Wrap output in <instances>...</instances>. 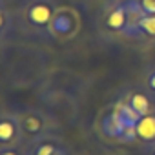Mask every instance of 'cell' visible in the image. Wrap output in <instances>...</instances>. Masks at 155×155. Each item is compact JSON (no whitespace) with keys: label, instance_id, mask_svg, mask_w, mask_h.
<instances>
[{"label":"cell","instance_id":"obj_1","mask_svg":"<svg viewBox=\"0 0 155 155\" xmlns=\"http://www.w3.org/2000/svg\"><path fill=\"white\" fill-rule=\"evenodd\" d=\"M57 9L55 0H26L17 13L20 29L38 38H51L49 26Z\"/></svg>","mask_w":155,"mask_h":155},{"label":"cell","instance_id":"obj_2","mask_svg":"<svg viewBox=\"0 0 155 155\" xmlns=\"http://www.w3.org/2000/svg\"><path fill=\"white\" fill-rule=\"evenodd\" d=\"M18 122H20V130H22V142L31 144L46 135H49L51 130V119L38 108H22L18 113Z\"/></svg>","mask_w":155,"mask_h":155},{"label":"cell","instance_id":"obj_3","mask_svg":"<svg viewBox=\"0 0 155 155\" xmlns=\"http://www.w3.org/2000/svg\"><path fill=\"white\" fill-rule=\"evenodd\" d=\"M79 31H81V15L77 13V9H73V8H58L53 20H51V26H49L51 38L69 40Z\"/></svg>","mask_w":155,"mask_h":155},{"label":"cell","instance_id":"obj_4","mask_svg":"<svg viewBox=\"0 0 155 155\" xmlns=\"http://www.w3.org/2000/svg\"><path fill=\"white\" fill-rule=\"evenodd\" d=\"M101 26L110 35H122L128 28V2L126 0H111L106 4L101 18Z\"/></svg>","mask_w":155,"mask_h":155},{"label":"cell","instance_id":"obj_5","mask_svg":"<svg viewBox=\"0 0 155 155\" xmlns=\"http://www.w3.org/2000/svg\"><path fill=\"white\" fill-rule=\"evenodd\" d=\"M120 101H124L137 115H150L155 113V95L142 84V86H131L128 90H124L119 97Z\"/></svg>","mask_w":155,"mask_h":155},{"label":"cell","instance_id":"obj_6","mask_svg":"<svg viewBox=\"0 0 155 155\" xmlns=\"http://www.w3.org/2000/svg\"><path fill=\"white\" fill-rule=\"evenodd\" d=\"M20 144H22V130L17 113L2 111L0 113V148L20 146Z\"/></svg>","mask_w":155,"mask_h":155},{"label":"cell","instance_id":"obj_7","mask_svg":"<svg viewBox=\"0 0 155 155\" xmlns=\"http://www.w3.org/2000/svg\"><path fill=\"white\" fill-rule=\"evenodd\" d=\"M24 155H69V150L60 137L49 133V135L28 144L24 150Z\"/></svg>","mask_w":155,"mask_h":155},{"label":"cell","instance_id":"obj_8","mask_svg":"<svg viewBox=\"0 0 155 155\" xmlns=\"http://www.w3.org/2000/svg\"><path fill=\"white\" fill-rule=\"evenodd\" d=\"M122 37L131 38L135 42L140 44H148V46H155V15L150 17H142L135 26L128 28Z\"/></svg>","mask_w":155,"mask_h":155},{"label":"cell","instance_id":"obj_9","mask_svg":"<svg viewBox=\"0 0 155 155\" xmlns=\"http://www.w3.org/2000/svg\"><path fill=\"white\" fill-rule=\"evenodd\" d=\"M128 126H131V124H126L113 108L106 115H102V119H101V133L108 139L120 140V137H122V133Z\"/></svg>","mask_w":155,"mask_h":155},{"label":"cell","instance_id":"obj_10","mask_svg":"<svg viewBox=\"0 0 155 155\" xmlns=\"http://www.w3.org/2000/svg\"><path fill=\"white\" fill-rule=\"evenodd\" d=\"M135 133H137V142H140L142 148L155 144V113L139 117L135 124Z\"/></svg>","mask_w":155,"mask_h":155},{"label":"cell","instance_id":"obj_11","mask_svg":"<svg viewBox=\"0 0 155 155\" xmlns=\"http://www.w3.org/2000/svg\"><path fill=\"white\" fill-rule=\"evenodd\" d=\"M13 28V17L9 13V9H6V6H0V46H2Z\"/></svg>","mask_w":155,"mask_h":155},{"label":"cell","instance_id":"obj_12","mask_svg":"<svg viewBox=\"0 0 155 155\" xmlns=\"http://www.w3.org/2000/svg\"><path fill=\"white\" fill-rule=\"evenodd\" d=\"M131 2L144 17L155 15V0H131Z\"/></svg>","mask_w":155,"mask_h":155},{"label":"cell","instance_id":"obj_13","mask_svg":"<svg viewBox=\"0 0 155 155\" xmlns=\"http://www.w3.org/2000/svg\"><path fill=\"white\" fill-rule=\"evenodd\" d=\"M144 86L155 95V62H151V64L146 66V71H144Z\"/></svg>","mask_w":155,"mask_h":155},{"label":"cell","instance_id":"obj_14","mask_svg":"<svg viewBox=\"0 0 155 155\" xmlns=\"http://www.w3.org/2000/svg\"><path fill=\"white\" fill-rule=\"evenodd\" d=\"M0 155H24V151L20 150V146H6L0 148Z\"/></svg>","mask_w":155,"mask_h":155},{"label":"cell","instance_id":"obj_15","mask_svg":"<svg viewBox=\"0 0 155 155\" xmlns=\"http://www.w3.org/2000/svg\"><path fill=\"white\" fill-rule=\"evenodd\" d=\"M142 153H144V155H155V144L142 148Z\"/></svg>","mask_w":155,"mask_h":155},{"label":"cell","instance_id":"obj_16","mask_svg":"<svg viewBox=\"0 0 155 155\" xmlns=\"http://www.w3.org/2000/svg\"><path fill=\"white\" fill-rule=\"evenodd\" d=\"M0 6H4V0H0Z\"/></svg>","mask_w":155,"mask_h":155},{"label":"cell","instance_id":"obj_17","mask_svg":"<svg viewBox=\"0 0 155 155\" xmlns=\"http://www.w3.org/2000/svg\"><path fill=\"white\" fill-rule=\"evenodd\" d=\"M4 2H6V0H4Z\"/></svg>","mask_w":155,"mask_h":155}]
</instances>
